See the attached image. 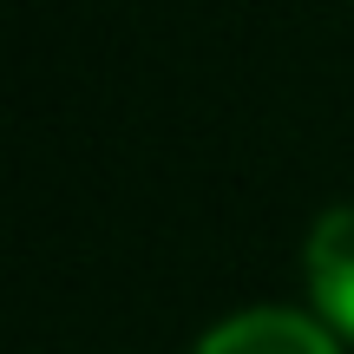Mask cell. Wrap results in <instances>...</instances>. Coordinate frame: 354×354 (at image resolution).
Returning a JSON list of instances; mask_svg holds the SVG:
<instances>
[{"label": "cell", "mask_w": 354, "mask_h": 354, "mask_svg": "<svg viewBox=\"0 0 354 354\" xmlns=\"http://www.w3.org/2000/svg\"><path fill=\"white\" fill-rule=\"evenodd\" d=\"M302 269H308V295L328 315V328H342L354 342V203H335L328 216H315Z\"/></svg>", "instance_id": "6da1fadb"}, {"label": "cell", "mask_w": 354, "mask_h": 354, "mask_svg": "<svg viewBox=\"0 0 354 354\" xmlns=\"http://www.w3.org/2000/svg\"><path fill=\"white\" fill-rule=\"evenodd\" d=\"M190 354H335V342H328V328L315 315L250 308V315H230L223 328H210Z\"/></svg>", "instance_id": "7a4b0ae2"}]
</instances>
